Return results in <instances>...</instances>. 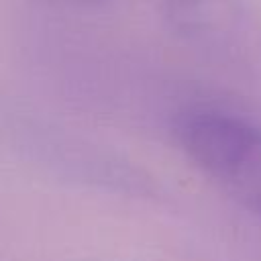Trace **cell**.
Masks as SVG:
<instances>
[{"instance_id": "obj_4", "label": "cell", "mask_w": 261, "mask_h": 261, "mask_svg": "<svg viewBox=\"0 0 261 261\" xmlns=\"http://www.w3.org/2000/svg\"><path fill=\"white\" fill-rule=\"evenodd\" d=\"M45 2H51V4H57V6H67V8H102V6H108L112 0H45Z\"/></svg>"}, {"instance_id": "obj_3", "label": "cell", "mask_w": 261, "mask_h": 261, "mask_svg": "<svg viewBox=\"0 0 261 261\" xmlns=\"http://www.w3.org/2000/svg\"><path fill=\"white\" fill-rule=\"evenodd\" d=\"M167 29L190 49L208 57H228L249 37L251 14L245 0H159Z\"/></svg>"}, {"instance_id": "obj_2", "label": "cell", "mask_w": 261, "mask_h": 261, "mask_svg": "<svg viewBox=\"0 0 261 261\" xmlns=\"http://www.w3.org/2000/svg\"><path fill=\"white\" fill-rule=\"evenodd\" d=\"M0 141L59 177L110 192L145 190L141 171L120 155L18 106H0Z\"/></svg>"}, {"instance_id": "obj_1", "label": "cell", "mask_w": 261, "mask_h": 261, "mask_svg": "<svg viewBox=\"0 0 261 261\" xmlns=\"http://www.w3.org/2000/svg\"><path fill=\"white\" fill-rule=\"evenodd\" d=\"M179 151L245 208L261 216V128L206 104L179 108L171 118Z\"/></svg>"}]
</instances>
